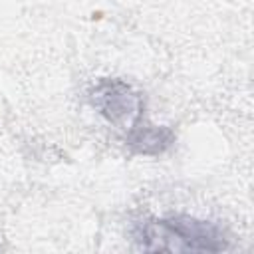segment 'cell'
I'll list each match as a JSON object with an SVG mask.
<instances>
[{"label":"cell","instance_id":"3","mask_svg":"<svg viewBox=\"0 0 254 254\" xmlns=\"http://www.w3.org/2000/svg\"><path fill=\"white\" fill-rule=\"evenodd\" d=\"M177 141V135L167 125H155L149 119H143L141 123L133 125L123 133V143L127 149L135 155H147L157 157L167 153Z\"/></svg>","mask_w":254,"mask_h":254},{"label":"cell","instance_id":"1","mask_svg":"<svg viewBox=\"0 0 254 254\" xmlns=\"http://www.w3.org/2000/svg\"><path fill=\"white\" fill-rule=\"evenodd\" d=\"M131 240L141 252H222L230 248L222 226L189 214L141 218L131 226Z\"/></svg>","mask_w":254,"mask_h":254},{"label":"cell","instance_id":"2","mask_svg":"<svg viewBox=\"0 0 254 254\" xmlns=\"http://www.w3.org/2000/svg\"><path fill=\"white\" fill-rule=\"evenodd\" d=\"M87 101L105 121L123 129V133L147 119L145 95L119 77L97 79L87 89Z\"/></svg>","mask_w":254,"mask_h":254}]
</instances>
